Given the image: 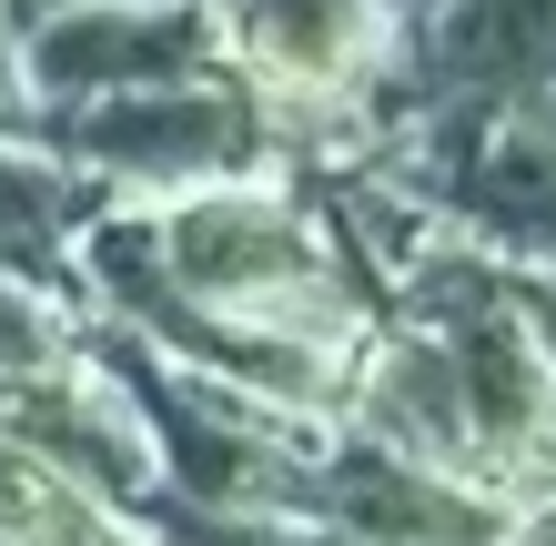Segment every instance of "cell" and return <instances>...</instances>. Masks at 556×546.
I'll use <instances>...</instances> for the list:
<instances>
[{
  "label": "cell",
  "mask_w": 556,
  "mask_h": 546,
  "mask_svg": "<svg viewBox=\"0 0 556 546\" xmlns=\"http://www.w3.org/2000/svg\"><path fill=\"white\" fill-rule=\"evenodd\" d=\"M365 41H375L365 0H264V21H253V61H264V81H283V91L354 81Z\"/></svg>",
  "instance_id": "obj_2"
},
{
  "label": "cell",
  "mask_w": 556,
  "mask_h": 546,
  "mask_svg": "<svg viewBox=\"0 0 556 546\" xmlns=\"http://www.w3.org/2000/svg\"><path fill=\"white\" fill-rule=\"evenodd\" d=\"M466 213L496 253H556V132H536V122L496 132L476 152Z\"/></svg>",
  "instance_id": "obj_1"
},
{
  "label": "cell",
  "mask_w": 556,
  "mask_h": 546,
  "mask_svg": "<svg viewBox=\"0 0 556 546\" xmlns=\"http://www.w3.org/2000/svg\"><path fill=\"white\" fill-rule=\"evenodd\" d=\"M0 536L11 546H122L91 526V506L61 486L41 456H21V445H0Z\"/></svg>",
  "instance_id": "obj_3"
}]
</instances>
